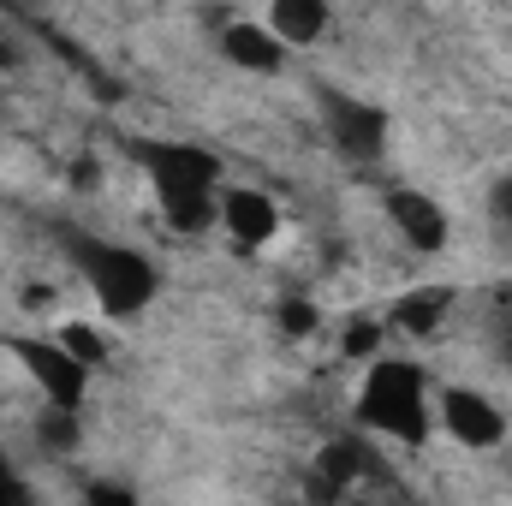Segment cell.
I'll list each match as a JSON object with an SVG mask.
<instances>
[{
    "label": "cell",
    "mask_w": 512,
    "mask_h": 506,
    "mask_svg": "<svg viewBox=\"0 0 512 506\" xmlns=\"http://www.w3.org/2000/svg\"><path fill=\"white\" fill-rule=\"evenodd\" d=\"M358 423L370 435H387V441H429L435 435V387L429 376L411 364V358H393V352H376L370 364H358Z\"/></svg>",
    "instance_id": "1"
},
{
    "label": "cell",
    "mask_w": 512,
    "mask_h": 506,
    "mask_svg": "<svg viewBox=\"0 0 512 506\" xmlns=\"http://www.w3.org/2000/svg\"><path fill=\"white\" fill-rule=\"evenodd\" d=\"M72 268H78V280L90 286V304L108 322L143 316L155 304V292H161V268L143 251H131V245H114V239H78Z\"/></svg>",
    "instance_id": "2"
},
{
    "label": "cell",
    "mask_w": 512,
    "mask_h": 506,
    "mask_svg": "<svg viewBox=\"0 0 512 506\" xmlns=\"http://www.w3.org/2000/svg\"><path fill=\"white\" fill-rule=\"evenodd\" d=\"M316 126L328 137V149L340 161H352V167H376L387 155V143H393V120H387L376 102H364V96H352L340 84H322L316 90Z\"/></svg>",
    "instance_id": "3"
},
{
    "label": "cell",
    "mask_w": 512,
    "mask_h": 506,
    "mask_svg": "<svg viewBox=\"0 0 512 506\" xmlns=\"http://www.w3.org/2000/svg\"><path fill=\"white\" fill-rule=\"evenodd\" d=\"M435 429L459 447V453H501L512 441V423H507V405L477 387V381H447L435 387Z\"/></svg>",
    "instance_id": "4"
},
{
    "label": "cell",
    "mask_w": 512,
    "mask_h": 506,
    "mask_svg": "<svg viewBox=\"0 0 512 506\" xmlns=\"http://www.w3.org/2000/svg\"><path fill=\"white\" fill-rule=\"evenodd\" d=\"M215 227L239 251H268L286 233V209H280L274 191H262L251 179H221V191H215Z\"/></svg>",
    "instance_id": "5"
},
{
    "label": "cell",
    "mask_w": 512,
    "mask_h": 506,
    "mask_svg": "<svg viewBox=\"0 0 512 506\" xmlns=\"http://www.w3.org/2000/svg\"><path fill=\"white\" fill-rule=\"evenodd\" d=\"M382 215H387V227H393V239H399V251L423 256V262L453 245V215H447V203H441L435 191H423V185H387Z\"/></svg>",
    "instance_id": "6"
},
{
    "label": "cell",
    "mask_w": 512,
    "mask_h": 506,
    "mask_svg": "<svg viewBox=\"0 0 512 506\" xmlns=\"http://www.w3.org/2000/svg\"><path fill=\"white\" fill-rule=\"evenodd\" d=\"M12 358H18V376L36 387V399H60V405H84V393H90V364H78L72 352H66V340L60 334H48V340H36V334H24V340H12Z\"/></svg>",
    "instance_id": "7"
},
{
    "label": "cell",
    "mask_w": 512,
    "mask_h": 506,
    "mask_svg": "<svg viewBox=\"0 0 512 506\" xmlns=\"http://www.w3.org/2000/svg\"><path fill=\"white\" fill-rule=\"evenodd\" d=\"M215 48H221V60H227L233 72H245V78H280V66L292 60V48H286L262 18H227V24L215 30Z\"/></svg>",
    "instance_id": "8"
},
{
    "label": "cell",
    "mask_w": 512,
    "mask_h": 506,
    "mask_svg": "<svg viewBox=\"0 0 512 506\" xmlns=\"http://www.w3.org/2000/svg\"><path fill=\"white\" fill-rule=\"evenodd\" d=\"M292 54H304V48H322L328 42V30H334V6L328 0H262V12H256Z\"/></svg>",
    "instance_id": "9"
},
{
    "label": "cell",
    "mask_w": 512,
    "mask_h": 506,
    "mask_svg": "<svg viewBox=\"0 0 512 506\" xmlns=\"http://www.w3.org/2000/svg\"><path fill=\"white\" fill-rule=\"evenodd\" d=\"M84 441H90V429H84V405L36 399V411H30V447H36V459H78Z\"/></svg>",
    "instance_id": "10"
},
{
    "label": "cell",
    "mask_w": 512,
    "mask_h": 506,
    "mask_svg": "<svg viewBox=\"0 0 512 506\" xmlns=\"http://www.w3.org/2000/svg\"><path fill=\"white\" fill-rule=\"evenodd\" d=\"M453 286H411V292H399L393 298V310H387V334H405V340H429V334H441L447 322H453Z\"/></svg>",
    "instance_id": "11"
},
{
    "label": "cell",
    "mask_w": 512,
    "mask_h": 506,
    "mask_svg": "<svg viewBox=\"0 0 512 506\" xmlns=\"http://www.w3.org/2000/svg\"><path fill=\"white\" fill-rule=\"evenodd\" d=\"M376 352H387V316H352L340 328V358L346 364H370Z\"/></svg>",
    "instance_id": "12"
},
{
    "label": "cell",
    "mask_w": 512,
    "mask_h": 506,
    "mask_svg": "<svg viewBox=\"0 0 512 506\" xmlns=\"http://www.w3.org/2000/svg\"><path fill=\"white\" fill-rule=\"evenodd\" d=\"M322 328V310H316V298H280V334H316Z\"/></svg>",
    "instance_id": "13"
},
{
    "label": "cell",
    "mask_w": 512,
    "mask_h": 506,
    "mask_svg": "<svg viewBox=\"0 0 512 506\" xmlns=\"http://www.w3.org/2000/svg\"><path fill=\"white\" fill-rule=\"evenodd\" d=\"M0 6H12V12H36V6H48V0H0Z\"/></svg>",
    "instance_id": "14"
}]
</instances>
